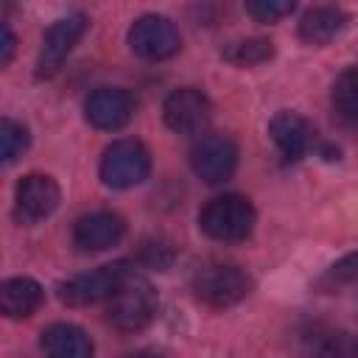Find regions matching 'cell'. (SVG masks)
<instances>
[{
	"label": "cell",
	"mask_w": 358,
	"mask_h": 358,
	"mask_svg": "<svg viewBox=\"0 0 358 358\" xmlns=\"http://www.w3.org/2000/svg\"><path fill=\"white\" fill-rule=\"evenodd\" d=\"M39 344L48 358H92L95 355V344L87 336V330H81L78 324H70V322L48 324L42 330Z\"/></svg>",
	"instance_id": "cell-14"
},
{
	"label": "cell",
	"mask_w": 358,
	"mask_h": 358,
	"mask_svg": "<svg viewBox=\"0 0 358 358\" xmlns=\"http://www.w3.org/2000/svg\"><path fill=\"white\" fill-rule=\"evenodd\" d=\"M131 358H159V355L157 352H134Z\"/></svg>",
	"instance_id": "cell-24"
},
{
	"label": "cell",
	"mask_w": 358,
	"mask_h": 358,
	"mask_svg": "<svg viewBox=\"0 0 358 358\" xmlns=\"http://www.w3.org/2000/svg\"><path fill=\"white\" fill-rule=\"evenodd\" d=\"M62 201V190L53 176L48 173H28L20 179L14 190V218L20 224H39Z\"/></svg>",
	"instance_id": "cell-9"
},
{
	"label": "cell",
	"mask_w": 358,
	"mask_h": 358,
	"mask_svg": "<svg viewBox=\"0 0 358 358\" xmlns=\"http://www.w3.org/2000/svg\"><path fill=\"white\" fill-rule=\"evenodd\" d=\"M101 182L112 190H129L148 179L151 154L140 140H115L101 157Z\"/></svg>",
	"instance_id": "cell-3"
},
{
	"label": "cell",
	"mask_w": 358,
	"mask_h": 358,
	"mask_svg": "<svg viewBox=\"0 0 358 358\" xmlns=\"http://www.w3.org/2000/svg\"><path fill=\"white\" fill-rule=\"evenodd\" d=\"M190 168L201 182L221 185L238 168V145L224 134H201L190 148Z\"/></svg>",
	"instance_id": "cell-7"
},
{
	"label": "cell",
	"mask_w": 358,
	"mask_h": 358,
	"mask_svg": "<svg viewBox=\"0 0 358 358\" xmlns=\"http://www.w3.org/2000/svg\"><path fill=\"white\" fill-rule=\"evenodd\" d=\"M330 109L333 120L341 129L358 131V67H347L344 73H338L330 90Z\"/></svg>",
	"instance_id": "cell-17"
},
{
	"label": "cell",
	"mask_w": 358,
	"mask_h": 358,
	"mask_svg": "<svg viewBox=\"0 0 358 358\" xmlns=\"http://www.w3.org/2000/svg\"><path fill=\"white\" fill-rule=\"evenodd\" d=\"M221 56L235 67H255L274 56V45H271V39H260V36L235 39L221 50Z\"/></svg>",
	"instance_id": "cell-18"
},
{
	"label": "cell",
	"mask_w": 358,
	"mask_h": 358,
	"mask_svg": "<svg viewBox=\"0 0 358 358\" xmlns=\"http://www.w3.org/2000/svg\"><path fill=\"white\" fill-rule=\"evenodd\" d=\"M213 115L210 98L196 87H179L173 90L162 103L165 126L176 134H199L207 129Z\"/></svg>",
	"instance_id": "cell-10"
},
{
	"label": "cell",
	"mask_w": 358,
	"mask_h": 358,
	"mask_svg": "<svg viewBox=\"0 0 358 358\" xmlns=\"http://www.w3.org/2000/svg\"><path fill=\"white\" fill-rule=\"evenodd\" d=\"M126 232V221L112 210H95L73 224V243L78 252H103L115 246Z\"/></svg>",
	"instance_id": "cell-13"
},
{
	"label": "cell",
	"mask_w": 358,
	"mask_h": 358,
	"mask_svg": "<svg viewBox=\"0 0 358 358\" xmlns=\"http://www.w3.org/2000/svg\"><path fill=\"white\" fill-rule=\"evenodd\" d=\"M137 112V98L123 87H98L84 101L87 120L101 131L123 129Z\"/></svg>",
	"instance_id": "cell-11"
},
{
	"label": "cell",
	"mask_w": 358,
	"mask_h": 358,
	"mask_svg": "<svg viewBox=\"0 0 358 358\" xmlns=\"http://www.w3.org/2000/svg\"><path fill=\"white\" fill-rule=\"evenodd\" d=\"M28 148V129L11 117L0 120V157L3 162H14Z\"/></svg>",
	"instance_id": "cell-19"
},
{
	"label": "cell",
	"mask_w": 358,
	"mask_h": 358,
	"mask_svg": "<svg viewBox=\"0 0 358 358\" xmlns=\"http://www.w3.org/2000/svg\"><path fill=\"white\" fill-rule=\"evenodd\" d=\"M313 358H358V336L350 333H333L324 338Z\"/></svg>",
	"instance_id": "cell-20"
},
{
	"label": "cell",
	"mask_w": 358,
	"mask_h": 358,
	"mask_svg": "<svg viewBox=\"0 0 358 358\" xmlns=\"http://www.w3.org/2000/svg\"><path fill=\"white\" fill-rule=\"evenodd\" d=\"M352 280H358V252H352V255L341 257L338 263H333V266L324 271L322 285H324V288H338V285H347V282H352Z\"/></svg>",
	"instance_id": "cell-22"
},
{
	"label": "cell",
	"mask_w": 358,
	"mask_h": 358,
	"mask_svg": "<svg viewBox=\"0 0 358 358\" xmlns=\"http://www.w3.org/2000/svg\"><path fill=\"white\" fill-rule=\"evenodd\" d=\"M193 291L210 308H229L252 291V277L235 263H207L196 271Z\"/></svg>",
	"instance_id": "cell-5"
},
{
	"label": "cell",
	"mask_w": 358,
	"mask_h": 358,
	"mask_svg": "<svg viewBox=\"0 0 358 358\" xmlns=\"http://www.w3.org/2000/svg\"><path fill=\"white\" fill-rule=\"evenodd\" d=\"M134 274V268L126 260L117 263H106L98 266L92 271L76 274L67 282L59 285V299L70 308H84V305H95V302H109L115 296V291Z\"/></svg>",
	"instance_id": "cell-2"
},
{
	"label": "cell",
	"mask_w": 358,
	"mask_h": 358,
	"mask_svg": "<svg viewBox=\"0 0 358 358\" xmlns=\"http://www.w3.org/2000/svg\"><path fill=\"white\" fill-rule=\"evenodd\" d=\"M45 299V291L31 277H8L0 282V310L8 319H25L31 316Z\"/></svg>",
	"instance_id": "cell-15"
},
{
	"label": "cell",
	"mask_w": 358,
	"mask_h": 358,
	"mask_svg": "<svg viewBox=\"0 0 358 358\" xmlns=\"http://www.w3.org/2000/svg\"><path fill=\"white\" fill-rule=\"evenodd\" d=\"M268 134L274 140V145L280 148L282 159L285 162H299L313 145H316V131L313 126L296 115V112H277L271 120H268Z\"/></svg>",
	"instance_id": "cell-12"
},
{
	"label": "cell",
	"mask_w": 358,
	"mask_h": 358,
	"mask_svg": "<svg viewBox=\"0 0 358 358\" xmlns=\"http://www.w3.org/2000/svg\"><path fill=\"white\" fill-rule=\"evenodd\" d=\"M154 313H157V291L140 274H131L115 291V296L109 299V308H106L112 327H117L123 333L143 330L154 319Z\"/></svg>",
	"instance_id": "cell-4"
},
{
	"label": "cell",
	"mask_w": 358,
	"mask_h": 358,
	"mask_svg": "<svg viewBox=\"0 0 358 358\" xmlns=\"http://www.w3.org/2000/svg\"><path fill=\"white\" fill-rule=\"evenodd\" d=\"M87 25H90L87 14L76 11V14H67V17L56 20V22L45 31L42 48H39V59H36V76H39V78L53 76V73L64 64V59L73 53V48H76L78 39L84 36Z\"/></svg>",
	"instance_id": "cell-8"
},
{
	"label": "cell",
	"mask_w": 358,
	"mask_h": 358,
	"mask_svg": "<svg viewBox=\"0 0 358 358\" xmlns=\"http://www.w3.org/2000/svg\"><path fill=\"white\" fill-rule=\"evenodd\" d=\"M257 213L252 201L241 193H224L210 199L199 213V227L207 238L221 243H238L246 241L255 229Z\"/></svg>",
	"instance_id": "cell-1"
},
{
	"label": "cell",
	"mask_w": 358,
	"mask_h": 358,
	"mask_svg": "<svg viewBox=\"0 0 358 358\" xmlns=\"http://www.w3.org/2000/svg\"><path fill=\"white\" fill-rule=\"evenodd\" d=\"M14 45H17V39H14L11 28L3 25V31H0V64H3V67L11 62V56H14Z\"/></svg>",
	"instance_id": "cell-23"
},
{
	"label": "cell",
	"mask_w": 358,
	"mask_h": 358,
	"mask_svg": "<svg viewBox=\"0 0 358 358\" xmlns=\"http://www.w3.org/2000/svg\"><path fill=\"white\" fill-rule=\"evenodd\" d=\"M291 11H294L291 0H249L246 3V14L257 22H274Z\"/></svg>",
	"instance_id": "cell-21"
},
{
	"label": "cell",
	"mask_w": 358,
	"mask_h": 358,
	"mask_svg": "<svg viewBox=\"0 0 358 358\" xmlns=\"http://www.w3.org/2000/svg\"><path fill=\"white\" fill-rule=\"evenodd\" d=\"M347 25V14L338 6H313L299 20V39L308 45H327Z\"/></svg>",
	"instance_id": "cell-16"
},
{
	"label": "cell",
	"mask_w": 358,
	"mask_h": 358,
	"mask_svg": "<svg viewBox=\"0 0 358 358\" xmlns=\"http://www.w3.org/2000/svg\"><path fill=\"white\" fill-rule=\"evenodd\" d=\"M129 48L143 62H165L179 53V28L162 14H143L129 28Z\"/></svg>",
	"instance_id": "cell-6"
}]
</instances>
